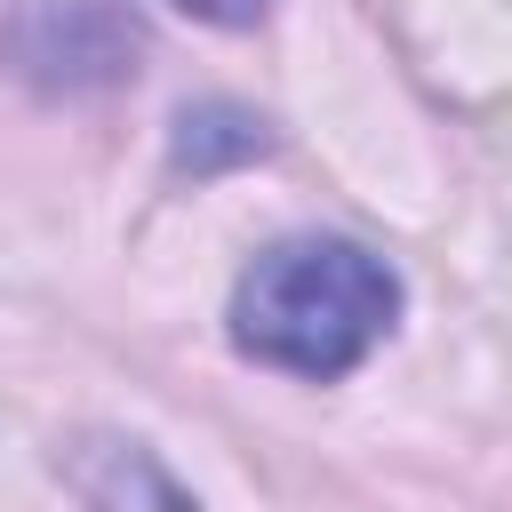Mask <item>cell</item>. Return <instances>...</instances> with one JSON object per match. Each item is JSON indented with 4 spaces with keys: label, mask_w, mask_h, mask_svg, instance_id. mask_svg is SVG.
Here are the masks:
<instances>
[{
    "label": "cell",
    "mask_w": 512,
    "mask_h": 512,
    "mask_svg": "<svg viewBox=\"0 0 512 512\" xmlns=\"http://www.w3.org/2000/svg\"><path fill=\"white\" fill-rule=\"evenodd\" d=\"M192 16H208V24H256L264 16V0H184Z\"/></svg>",
    "instance_id": "2"
},
{
    "label": "cell",
    "mask_w": 512,
    "mask_h": 512,
    "mask_svg": "<svg viewBox=\"0 0 512 512\" xmlns=\"http://www.w3.org/2000/svg\"><path fill=\"white\" fill-rule=\"evenodd\" d=\"M400 312V280L352 240H280L240 272L232 336L288 376H344Z\"/></svg>",
    "instance_id": "1"
}]
</instances>
